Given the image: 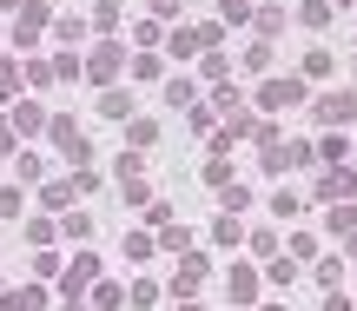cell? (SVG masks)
<instances>
[{
	"label": "cell",
	"instance_id": "cell-1",
	"mask_svg": "<svg viewBox=\"0 0 357 311\" xmlns=\"http://www.w3.org/2000/svg\"><path fill=\"white\" fill-rule=\"evenodd\" d=\"M305 86H311L305 73H284V79L271 73L265 86H258V100H252V106H258V113H291V106H305Z\"/></svg>",
	"mask_w": 357,
	"mask_h": 311
},
{
	"label": "cell",
	"instance_id": "cell-2",
	"mask_svg": "<svg viewBox=\"0 0 357 311\" xmlns=\"http://www.w3.org/2000/svg\"><path fill=\"white\" fill-rule=\"evenodd\" d=\"M311 113H318V126H337V132H344L351 119H357V86H331V93H318V106H311Z\"/></svg>",
	"mask_w": 357,
	"mask_h": 311
},
{
	"label": "cell",
	"instance_id": "cell-3",
	"mask_svg": "<svg viewBox=\"0 0 357 311\" xmlns=\"http://www.w3.org/2000/svg\"><path fill=\"white\" fill-rule=\"evenodd\" d=\"M119 60H126V47H119V40H100L93 60H79V73H86L93 86H113V79H119Z\"/></svg>",
	"mask_w": 357,
	"mask_h": 311
},
{
	"label": "cell",
	"instance_id": "cell-4",
	"mask_svg": "<svg viewBox=\"0 0 357 311\" xmlns=\"http://www.w3.org/2000/svg\"><path fill=\"white\" fill-rule=\"evenodd\" d=\"M351 192H357V172L351 166H324V179H318L311 199H318V206H337V199H351Z\"/></svg>",
	"mask_w": 357,
	"mask_h": 311
},
{
	"label": "cell",
	"instance_id": "cell-5",
	"mask_svg": "<svg viewBox=\"0 0 357 311\" xmlns=\"http://www.w3.org/2000/svg\"><path fill=\"white\" fill-rule=\"evenodd\" d=\"M47 106H40V100H20V106H13V139H33V132H47Z\"/></svg>",
	"mask_w": 357,
	"mask_h": 311
},
{
	"label": "cell",
	"instance_id": "cell-6",
	"mask_svg": "<svg viewBox=\"0 0 357 311\" xmlns=\"http://www.w3.org/2000/svg\"><path fill=\"white\" fill-rule=\"evenodd\" d=\"M205 272H212V265H205L199 252H192V259H178V272H172V298H192V291L205 285Z\"/></svg>",
	"mask_w": 357,
	"mask_h": 311
},
{
	"label": "cell",
	"instance_id": "cell-7",
	"mask_svg": "<svg viewBox=\"0 0 357 311\" xmlns=\"http://www.w3.org/2000/svg\"><path fill=\"white\" fill-rule=\"evenodd\" d=\"M86 285H100V259H93V252H73V272H66V298H79Z\"/></svg>",
	"mask_w": 357,
	"mask_h": 311
},
{
	"label": "cell",
	"instance_id": "cell-8",
	"mask_svg": "<svg viewBox=\"0 0 357 311\" xmlns=\"http://www.w3.org/2000/svg\"><path fill=\"white\" fill-rule=\"evenodd\" d=\"M166 106L192 113V106H199V79H166Z\"/></svg>",
	"mask_w": 357,
	"mask_h": 311
},
{
	"label": "cell",
	"instance_id": "cell-9",
	"mask_svg": "<svg viewBox=\"0 0 357 311\" xmlns=\"http://www.w3.org/2000/svg\"><path fill=\"white\" fill-rule=\"evenodd\" d=\"M100 119H132V93L106 86V93H100Z\"/></svg>",
	"mask_w": 357,
	"mask_h": 311
},
{
	"label": "cell",
	"instance_id": "cell-10",
	"mask_svg": "<svg viewBox=\"0 0 357 311\" xmlns=\"http://www.w3.org/2000/svg\"><path fill=\"white\" fill-rule=\"evenodd\" d=\"M53 40H60V47H79V40H86V20H79V13H60V20H53Z\"/></svg>",
	"mask_w": 357,
	"mask_h": 311
},
{
	"label": "cell",
	"instance_id": "cell-11",
	"mask_svg": "<svg viewBox=\"0 0 357 311\" xmlns=\"http://www.w3.org/2000/svg\"><path fill=\"white\" fill-rule=\"evenodd\" d=\"M318 159H324V166H344V159H351V139H344V132H324V139H318Z\"/></svg>",
	"mask_w": 357,
	"mask_h": 311
},
{
	"label": "cell",
	"instance_id": "cell-12",
	"mask_svg": "<svg viewBox=\"0 0 357 311\" xmlns=\"http://www.w3.org/2000/svg\"><path fill=\"white\" fill-rule=\"evenodd\" d=\"M40 206L66 212V206H73V179H53V185H40Z\"/></svg>",
	"mask_w": 357,
	"mask_h": 311
},
{
	"label": "cell",
	"instance_id": "cell-13",
	"mask_svg": "<svg viewBox=\"0 0 357 311\" xmlns=\"http://www.w3.org/2000/svg\"><path fill=\"white\" fill-rule=\"evenodd\" d=\"M252 0H218V26H245V20H252Z\"/></svg>",
	"mask_w": 357,
	"mask_h": 311
},
{
	"label": "cell",
	"instance_id": "cell-14",
	"mask_svg": "<svg viewBox=\"0 0 357 311\" xmlns=\"http://www.w3.org/2000/svg\"><path fill=\"white\" fill-rule=\"evenodd\" d=\"M284 20H291V13H284V7H258V13H252V26H258V40H271V33H278Z\"/></svg>",
	"mask_w": 357,
	"mask_h": 311
},
{
	"label": "cell",
	"instance_id": "cell-15",
	"mask_svg": "<svg viewBox=\"0 0 357 311\" xmlns=\"http://www.w3.org/2000/svg\"><path fill=\"white\" fill-rule=\"evenodd\" d=\"M126 305V291L113 285V278H100V285H93V311H119Z\"/></svg>",
	"mask_w": 357,
	"mask_h": 311
},
{
	"label": "cell",
	"instance_id": "cell-16",
	"mask_svg": "<svg viewBox=\"0 0 357 311\" xmlns=\"http://www.w3.org/2000/svg\"><path fill=\"white\" fill-rule=\"evenodd\" d=\"M47 291H0V311H40Z\"/></svg>",
	"mask_w": 357,
	"mask_h": 311
},
{
	"label": "cell",
	"instance_id": "cell-17",
	"mask_svg": "<svg viewBox=\"0 0 357 311\" xmlns=\"http://www.w3.org/2000/svg\"><path fill=\"white\" fill-rule=\"evenodd\" d=\"M0 219H13V225L26 219V199H20V185H0Z\"/></svg>",
	"mask_w": 357,
	"mask_h": 311
},
{
	"label": "cell",
	"instance_id": "cell-18",
	"mask_svg": "<svg viewBox=\"0 0 357 311\" xmlns=\"http://www.w3.org/2000/svg\"><path fill=\"white\" fill-rule=\"evenodd\" d=\"M245 73H271V40H252L245 47Z\"/></svg>",
	"mask_w": 357,
	"mask_h": 311
},
{
	"label": "cell",
	"instance_id": "cell-19",
	"mask_svg": "<svg viewBox=\"0 0 357 311\" xmlns=\"http://www.w3.org/2000/svg\"><path fill=\"white\" fill-rule=\"evenodd\" d=\"M298 20H305V26H331V0H305Z\"/></svg>",
	"mask_w": 357,
	"mask_h": 311
},
{
	"label": "cell",
	"instance_id": "cell-20",
	"mask_svg": "<svg viewBox=\"0 0 357 311\" xmlns=\"http://www.w3.org/2000/svg\"><path fill=\"white\" fill-rule=\"evenodd\" d=\"M126 139H132V153H146V146L159 139V126H153V119H132V126H126Z\"/></svg>",
	"mask_w": 357,
	"mask_h": 311
},
{
	"label": "cell",
	"instance_id": "cell-21",
	"mask_svg": "<svg viewBox=\"0 0 357 311\" xmlns=\"http://www.w3.org/2000/svg\"><path fill=\"white\" fill-rule=\"evenodd\" d=\"M119 199H126V206H153V185L146 179H119Z\"/></svg>",
	"mask_w": 357,
	"mask_h": 311
},
{
	"label": "cell",
	"instance_id": "cell-22",
	"mask_svg": "<svg viewBox=\"0 0 357 311\" xmlns=\"http://www.w3.org/2000/svg\"><path fill=\"white\" fill-rule=\"evenodd\" d=\"M212 238H218V245H238V238H245V225H238V212H225V219L212 225Z\"/></svg>",
	"mask_w": 357,
	"mask_h": 311
},
{
	"label": "cell",
	"instance_id": "cell-23",
	"mask_svg": "<svg viewBox=\"0 0 357 311\" xmlns=\"http://www.w3.org/2000/svg\"><path fill=\"white\" fill-rule=\"evenodd\" d=\"M60 232L66 238H86L93 232V212H60Z\"/></svg>",
	"mask_w": 357,
	"mask_h": 311
},
{
	"label": "cell",
	"instance_id": "cell-24",
	"mask_svg": "<svg viewBox=\"0 0 357 311\" xmlns=\"http://www.w3.org/2000/svg\"><path fill=\"white\" fill-rule=\"evenodd\" d=\"M231 298H238V305H252V298H258V278L245 272V265H238V272H231Z\"/></svg>",
	"mask_w": 357,
	"mask_h": 311
},
{
	"label": "cell",
	"instance_id": "cell-25",
	"mask_svg": "<svg viewBox=\"0 0 357 311\" xmlns=\"http://www.w3.org/2000/svg\"><path fill=\"white\" fill-rule=\"evenodd\" d=\"M93 26H100V33H113V26H119V0H100V7H93Z\"/></svg>",
	"mask_w": 357,
	"mask_h": 311
},
{
	"label": "cell",
	"instance_id": "cell-26",
	"mask_svg": "<svg viewBox=\"0 0 357 311\" xmlns=\"http://www.w3.org/2000/svg\"><path fill=\"white\" fill-rule=\"evenodd\" d=\"M271 212H278V219H298V212H305V199H298V192H271Z\"/></svg>",
	"mask_w": 357,
	"mask_h": 311
},
{
	"label": "cell",
	"instance_id": "cell-27",
	"mask_svg": "<svg viewBox=\"0 0 357 311\" xmlns=\"http://www.w3.org/2000/svg\"><path fill=\"white\" fill-rule=\"evenodd\" d=\"M318 285H324V291L344 285V259H324V265H318Z\"/></svg>",
	"mask_w": 357,
	"mask_h": 311
},
{
	"label": "cell",
	"instance_id": "cell-28",
	"mask_svg": "<svg viewBox=\"0 0 357 311\" xmlns=\"http://www.w3.org/2000/svg\"><path fill=\"white\" fill-rule=\"evenodd\" d=\"M331 232H337V238H357V206H344V212H331Z\"/></svg>",
	"mask_w": 357,
	"mask_h": 311
},
{
	"label": "cell",
	"instance_id": "cell-29",
	"mask_svg": "<svg viewBox=\"0 0 357 311\" xmlns=\"http://www.w3.org/2000/svg\"><path fill=\"white\" fill-rule=\"evenodd\" d=\"M139 47H146V53L166 47V26H159V20H139Z\"/></svg>",
	"mask_w": 357,
	"mask_h": 311
},
{
	"label": "cell",
	"instance_id": "cell-30",
	"mask_svg": "<svg viewBox=\"0 0 357 311\" xmlns=\"http://www.w3.org/2000/svg\"><path fill=\"white\" fill-rule=\"evenodd\" d=\"M305 259H318V238L298 232V238H291V265H305Z\"/></svg>",
	"mask_w": 357,
	"mask_h": 311
},
{
	"label": "cell",
	"instance_id": "cell-31",
	"mask_svg": "<svg viewBox=\"0 0 357 311\" xmlns=\"http://www.w3.org/2000/svg\"><path fill=\"white\" fill-rule=\"evenodd\" d=\"M265 278H271V285H291L298 265H291V259H271V265H265Z\"/></svg>",
	"mask_w": 357,
	"mask_h": 311
},
{
	"label": "cell",
	"instance_id": "cell-32",
	"mask_svg": "<svg viewBox=\"0 0 357 311\" xmlns=\"http://www.w3.org/2000/svg\"><path fill=\"white\" fill-rule=\"evenodd\" d=\"M324 73H331V53H324V47L305 53V79H324Z\"/></svg>",
	"mask_w": 357,
	"mask_h": 311
},
{
	"label": "cell",
	"instance_id": "cell-33",
	"mask_svg": "<svg viewBox=\"0 0 357 311\" xmlns=\"http://www.w3.org/2000/svg\"><path fill=\"white\" fill-rule=\"evenodd\" d=\"M199 79H205V86H225V53H212V60H205V73H199Z\"/></svg>",
	"mask_w": 357,
	"mask_h": 311
},
{
	"label": "cell",
	"instance_id": "cell-34",
	"mask_svg": "<svg viewBox=\"0 0 357 311\" xmlns=\"http://www.w3.org/2000/svg\"><path fill=\"white\" fill-rule=\"evenodd\" d=\"M132 73H139V79H159V53H132Z\"/></svg>",
	"mask_w": 357,
	"mask_h": 311
},
{
	"label": "cell",
	"instance_id": "cell-35",
	"mask_svg": "<svg viewBox=\"0 0 357 311\" xmlns=\"http://www.w3.org/2000/svg\"><path fill=\"white\" fill-rule=\"evenodd\" d=\"M13 159H20V179H40V172H47V159H40V153H13Z\"/></svg>",
	"mask_w": 357,
	"mask_h": 311
},
{
	"label": "cell",
	"instance_id": "cell-36",
	"mask_svg": "<svg viewBox=\"0 0 357 311\" xmlns=\"http://www.w3.org/2000/svg\"><path fill=\"white\" fill-rule=\"evenodd\" d=\"M245 206H252V192H245V185L231 179V185H225V212H245Z\"/></svg>",
	"mask_w": 357,
	"mask_h": 311
},
{
	"label": "cell",
	"instance_id": "cell-37",
	"mask_svg": "<svg viewBox=\"0 0 357 311\" xmlns=\"http://www.w3.org/2000/svg\"><path fill=\"white\" fill-rule=\"evenodd\" d=\"M33 278H60V259L53 252H33Z\"/></svg>",
	"mask_w": 357,
	"mask_h": 311
},
{
	"label": "cell",
	"instance_id": "cell-38",
	"mask_svg": "<svg viewBox=\"0 0 357 311\" xmlns=\"http://www.w3.org/2000/svg\"><path fill=\"white\" fill-rule=\"evenodd\" d=\"M185 238H192L185 225H166V232H159V245H166V252H185Z\"/></svg>",
	"mask_w": 357,
	"mask_h": 311
},
{
	"label": "cell",
	"instance_id": "cell-39",
	"mask_svg": "<svg viewBox=\"0 0 357 311\" xmlns=\"http://www.w3.org/2000/svg\"><path fill=\"white\" fill-rule=\"evenodd\" d=\"M13 86H20V66H13V60H0V100H7Z\"/></svg>",
	"mask_w": 357,
	"mask_h": 311
},
{
	"label": "cell",
	"instance_id": "cell-40",
	"mask_svg": "<svg viewBox=\"0 0 357 311\" xmlns=\"http://www.w3.org/2000/svg\"><path fill=\"white\" fill-rule=\"evenodd\" d=\"M178 7H185V0H153V20L166 26V20H178Z\"/></svg>",
	"mask_w": 357,
	"mask_h": 311
},
{
	"label": "cell",
	"instance_id": "cell-41",
	"mask_svg": "<svg viewBox=\"0 0 357 311\" xmlns=\"http://www.w3.org/2000/svg\"><path fill=\"white\" fill-rule=\"evenodd\" d=\"M7 153H20V146H13V126L0 119V159H7Z\"/></svg>",
	"mask_w": 357,
	"mask_h": 311
},
{
	"label": "cell",
	"instance_id": "cell-42",
	"mask_svg": "<svg viewBox=\"0 0 357 311\" xmlns=\"http://www.w3.org/2000/svg\"><path fill=\"white\" fill-rule=\"evenodd\" d=\"M324 311H351V298L344 291H324Z\"/></svg>",
	"mask_w": 357,
	"mask_h": 311
},
{
	"label": "cell",
	"instance_id": "cell-43",
	"mask_svg": "<svg viewBox=\"0 0 357 311\" xmlns=\"http://www.w3.org/2000/svg\"><path fill=\"white\" fill-rule=\"evenodd\" d=\"M60 311H93V305H86V298H66V305H60Z\"/></svg>",
	"mask_w": 357,
	"mask_h": 311
},
{
	"label": "cell",
	"instance_id": "cell-44",
	"mask_svg": "<svg viewBox=\"0 0 357 311\" xmlns=\"http://www.w3.org/2000/svg\"><path fill=\"white\" fill-rule=\"evenodd\" d=\"M0 7H7V13H20V7H26V0H0Z\"/></svg>",
	"mask_w": 357,
	"mask_h": 311
},
{
	"label": "cell",
	"instance_id": "cell-45",
	"mask_svg": "<svg viewBox=\"0 0 357 311\" xmlns=\"http://www.w3.org/2000/svg\"><path fill=\"white\" fill-rule=\"evenodd\" d=\"M337 7H357V0H331V13H337Z\"/></svg>",
	"mask_w": 357,
	"mask_h": 311
},
{
	"label": "cell",
	"instance_id": "cell-46",
	"mask_svg": "<svg viewBox=\"0 0 357 311\" xmlns=\"http://www.w3.org/2000/svg\"><path fill=\"white\" fill-rule=\"evenodd\" d=\"M258 311H284V305H258Z\"/></svg>",
	"mask_w": 357,
	"mask_h": 311
},
{
	"label": "cell",
	"instance_id": "cell-47",
	"mask_svg": "<svg viewBox=\"0 0 357 311\" xmlns=\"http://www.w3.org/2000/svg\"><path fill=\"white\" fill-rule=\"evenodd\" d=\"M178 311H199V305H192V298H185V305H178Z\"/></svg>",
	"mask_w": 357,
	"mask_h": 311
}]
</instances>
